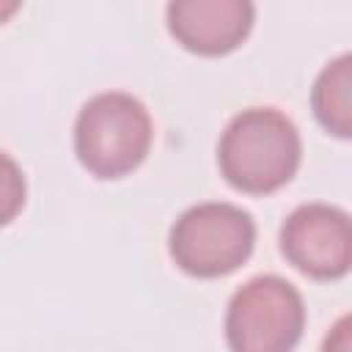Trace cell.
Segmentation results:
<instances>
[{
	"mask_svg": "<svg viewBox=\"0 0 352 352\" xmlns=\"http://www.w3.org/2000/svg\"><path fill=\"white\" fill-rule=\"evenodd\" d=\"M16 11H19V3H3V0H0V25H3L11 14H16Z\"/></svg>",
	"mask_w": 352,
	"mask_h": 352,
	"instance_id": "obj_10",
	"label": "cell"
},
{
	"mask_svg": "<svg viewBox=\"0 0 352 352\" xmlns=\"http://www.w3.org/2000/svg\"><path fill=\"white\" fill-rule=\"evenodd\" d=\"M280 253L308 278L336 280L352 264L349 214L333 204H302L280 226Z\"/></svg>",
	"mask_w": 352,
	"mask_h": 352,
	"instance_id": "obj_5",
	"label": "cell"
},
{
	"mask_svg": "<svg viewBox=\"0 0 352 352\" xmlns=\"http://www.w3.org/2000/svg\"><path fill=\"white\" fill-rule=\"evenodd\" d=\"M311 104L316 121L336 138L352 135V55L344 52L330 60L311 91Z\"/></svg>",
	"mask_w": 352,
	"mask_h": 352,
	"instance_id": "obj_7",
	"label": "cell"
},
{
	"mask_svg": "<svg viewBox=\"0 0 352 352\" xmlns=\"http://www.w3.org/2000/svg\"><path fill=\"white\" fill-rule=\"evenodd\" d=\"M154 126L146 104L126 91L91 96L74 121V154L96 179H121L148 154Z\"/></svg>",
	"mask_w": 352,
	"mask_h": 352,
	"instance_id": "obj_2",
	"label": "cell"
},
{
	"mask_svg": "<svg viewBox=\"0 0 352 352\" xmlns=\"http://www.w3.org/2000/svg\"><path fill=\"white\" fill-rule=\"evenodd\" d=\"M302 140L294 121L275 107L236 113L217 143L223 179L248 195H267L292 182L300 168Z\"/></svg>",
	"mask_w": 352,
	"mask_h": 352,
	"instance_id": "obj_1",
	"label": "cell"
},
{
	"mask_svg": "<svg viewBox=\"0 0 352 352\" xmlns=\"http://www.w3.org/2000/svg\"><path fill=\"white\" fill-rule=\"evenodd\" d=\"M28 198V182L19 168V162L0 151V226H8L25 206Z\"/></svg>",
	"mask_w": 352,
	"mask_h": 352,
	"instance_id": "obj_8",
	"label": "cell"
},
{
	"mask_svg": "<svg viewBox=\"0 0 352 352\" xmlns=\"http://www.w3.org/2000/svg\"><path fill=\"white\" fill-rule=\"evenodd\" d=\"M302 330V294L280 275H256L228 300L226 341L231 352H292Z\"/></svg>",
	"mask_w": 352,
	"mask_h": 352,
	"instance_id": "obj_4",
	"label": "cell"
},
{
	"mask_svg": "<svg viewBox=\"0 0 352 352\" xmlns=\"http://www.w3.org/2000/svg\"><path fill=\"white\" fill-rule=\"evenodd\" d=\"M256 8L248 0H173L165 6L170 36L195 55L234 52L253 30Z\"/></svg>",
	"mask_w": 352,
	"mask_h": 352,
	"instance_id": "obj_6",
	"label": "cell"
},
{
	"mask_svg": "<svg viewBox=\"0 0 352 352\" xmlns=\"http://www.w3.org/2000/svg\"><path fill=\"white\" fill-rule=\"evenodd\" d=\"M256 245L253 214L236 204L204 201L184 209L168 234V253L192 278H223L239 270Z\"/></svg>",
	"mask_w": 352,
	"mask_h": 352,
	"instance_id": "obj_3",
	"label": "cell"
},
{
	"mask_svg": "<svg viewBox=\"0 0 352 352\" xmlns=\"http://www.w3.org/2000/svg\"><path fill=\"white\" fill-rule=\"evenodd\" d=\"M349 330H352V319L344 314V316L330 327V333L324 336V341H322V352H352Z\"/></svg>",
	"mask_w": 352,
	"mask_h": 352,
	"instance_id": "obj_9",
	"label": "cell"
}]
</instances>
